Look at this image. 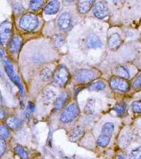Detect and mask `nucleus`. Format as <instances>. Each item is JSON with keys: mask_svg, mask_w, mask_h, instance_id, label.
I'll return each mask as SVG.
<instances>
[{"mask_svg": "<svg viewBox=\"0 0 141 159\" xmlns=\"http://www.w3.org/2000/svg\"><path fill=\"white\" fill-rule=\"evenodd\" d=\"M115 126L114 124L108 122L103 125L100 135L97 141L99 147L105 148L108 145L114 132Z\"/></svg>", "mask_w": 141, "mask_h": 159, "instance_id": "1", "label": "nucleus"}, {"mask_svg": "<svg viewBox=\"0 0 141 159\" xmlns=\"http://www.w3.org/2000/svg\"><path fill=\"white\" fill-rule=\"evenodd\" d=\"M39 24L37 16L33 13H27L22 16L19 25L22 29L25 30L33 31L36 29Z\"/></svg>", "mask_w": 141, "mask_h": 159, "instance_id": "2", "label": "nucleus"}, {"mask_svg": "<svg viewBox=\"0 0 141 159\" xmlns=\"http://www.w3.org/2000/svg\"><path fill=\"white\" fill-rule=\"evenodd\" d=\"M80 109L78 105L75 103H71L62 112L60 119L63 123H70L78 117Z\"/></svg>", "mask_w": 141, "mask_h": 159, "instance_id": "3", "label": "nucleus"}, {"mask_svg": "<svg viewBox=\"0 0 141 159\" xmlns=\"http://www.w3.org/2000/svg\"><path fill=\"white\" fill-rule=\"evenodd\" d=\"M70 78V73L66 67L60 66L56 69L52 75L53 81L56 85L63 87L67 83Z\"/></svg>", "mask_w": 141, "mask_h": 159, "instance_id": "4", "label": "nucleus"}, {"mask_svg": "<svg viewBox=\"0 0 141 159\" xmlns=\"http://www.w3.org/2000/svg\"><path fill=\"white\" fill-rule=\"evenodd\" d=\"M109 85L111 89L122 92H126L130 88L129 82L123 78H111L109 81Z\"/></svg>", "mask_w": 141, "mask_h": 159, "instance_id": "5", "label": "nucleus"}, {"mask_svg": "<svg viewBox=\"0 0 141 159\" xmlns=\"http://www.w3.org/2000/svg\"><path fill=\"white\" fill-rule=\"evenodd\" d=\"M95 76V74L92 70L87 69H81L77 70L75 75L74 79L79 83H86L92 81Z\"/></svg>", "mask_w": 141, "mask_h": 159, "instance_id": "6", "label": "nucleus"}, {"mask_svg": "<svg viewBox=\"0 0 141 159\" xmlns=\"http://www.w3.org/2000/svg\"><path fill=\"white\" fill-rule=\"evenodd\" d=\"M12 27L11 22L7 21L2 22L0 25V38L2 40L3 44L6 43L10 38Z\"/></svg>", "mask_w": 141, "mask_h": 159, "instance_id": "7", "label": "nucleus"}, {"mask_svg": "<svg viewBox=\"0 0 141 159\" xmlns=\"http://www.w3.org/2000/svg\"><path fill=\"white\" fill-rule=\"evenodd\" d=\"M85 133V129L83 126H78L70 131L69 134V139L74 143L79 142L83 138Z\"/></svg>", "mask_w": 141, "mask_h": 159, "instance_id": "8", "label": "nucleus"}, {"mask_svg": "<svg viewBox=\"0 0 141 159\" xmlns=\"http://www.w3.org/2000/svg\"><path fill=\"white\" fill-rule=\"evenodd\" d=\"M72 24V17L67 12L62 13L58 18V25L59 27L63 30L69 29Z\"/></svg>", "mask_w": 141, "mask_h": 159, "instance_id": "9", "label": "nucleus"}, {"mask_svg": "<svg viewBox=\"0 0 141 159\" xmlns=\"http://www.w3.org/2000/svg\"><path fill=\"white\" fill-rule=\"evenodd\" d=\"M93 12L94 16L99 19L105 18L108 15V9L105 4L99 2L94 6Z\"/></svg>", "mask_w": 141, "mask_h": 159, "instance_id": "10", "label": "nucleus"}, {"mask_svg": "<svg viewBox=\"0 0 141 159\" xmlns=\"http://www.w3.org/2000/svg\"><path fill=\"white\" fill-rule=\"evenodd\" d=\"M22 38L19 34H16L11 39L9 44V50L11 52H16L20 50L22 44Z\"/></svg>", "mask_w": 141, "mask_h": 159, "instance_id": "11", "label": "nucleus"}, {"mask_svg": "<svg viewBox=\"0 0 141 159\" xmlns=\"http://www.w3.org/2000/svg\"><path fill=\"white\" fill-rule=\"evenodd\" d=\"M122 39L120 34L115 33L111 34L108 39V46L111 50L117 49L121 45Z\"/></svg>", "mask_w": 141, "mask_h": 159, "instance_id": "12", "label": "nucleus"}, {"mask_svg": "<svg viewBox=\"0 0 141 159\" xmlns=\"http://www.w3.org/2000/svg\"><path fill=\"white\" fill-rule=\"evenodd\" d=\"M60 3L58 1H52L47 4L45 8L44 12L48 15H55L60 9Z\"/></svg>", "mask_w": 141, "mask_h": 159, "instance_id": "13", "label": "nucleus"}, {"mask_svg": "<svg viewBox=\"0 0 141 159\" xmlns=\"http://www.w3.org/2000/svg\"><path fill=\"white\" fill-rule=\"evenodd\" d=\"M86 45L90 48H96L101 47L102 43L97 36L91 34L87 39Z\"/></svg>", "mask_w": 141, "mask_h": 159, "instance_id": "14", "label": "nucleus"}, {"mask_svg": "<svg viewBox=\"0 0 141 159\" xmlns=\"http://www.w3.org/2000/svg\"><path fill=\"white\" fill-rule=\"evenodd\" d=\"M7 124L11 129L18 130L21 129L23 126V121L19 118L11 117L7 119Z\"/></svg>", "mask_w": 141, "mask_h": 159, "instance_id": "15", "label": "nucleus"}, {"mask_svg": "<svg viewBox=\"0 0 141 159\" xmlns=\"http://www.w3.org/2000/svg\"><path fill=\"white\" fill-rule=\"evenodd\" d=\"M94 1H80L78 3V9L81 13L88 12L92 7Z\"/></svg>", "mask_w": 141, "mask_h": 159, "instance_id": "16", "label": "nucleus"}, {"mask_svg": "<svg viewBox=\"0 0 141 159\" xmlns=\"http://www.w3.org/2000/svg\"><path fill=\"white\" fill-rule=\"evenodd\" d=\"M67 97L68 94L67 93L64 92L56 99L55 102V107L56 110H60L62 108L67 100Z\"/></svg>", "mask_w": 141, "mask_h": 159, "instance_id": "17", "label": "nucleus"}, {"mask_svg": "<svg viewBox=\"0 0 141 159\" xmlns=\"http://www.w3.org/2000/svg\"><path fill=\"white\" fill-rule=\"evenodd\" d=\"M52 44L55 47H60L63 45L65 42V38L61 34H57L52 37Z\"/></svg>", "mask_w": 141, "mask_h": 159, "instance_id": "18", "label": "nucleus"}, {"mask_svg": "<svg viewBox=\"0 0 141 159\" xmlns=\"http://www.w3.org/2000/svg\"><path fill=\"white\" fill-rule=\"evenodd\" d=\"M116 73L120 77L123 79H128L130 78V74L128 70L123 66H118L116 67Z\"/></svg>", "mask_w": 141, "mask_h": 159, "instance_id": "19", "label": "nucleus"}, {"mask_svg": "<svg viewBox=\"0 0 141 159\" xmlns=\"http://www.w3.org/2000/svg\"><path fill=\"white\" fill-rule=\"evenodd\" d=\"M53 74L52 69L47 67L43 70L41 72V76L43 80L48 81L52 77Z\"/></svg>", "mask_w": 141, "mask_h": 159, "instance_id": "20", "label": "nucleus"}, {"mask_svg": "<svg viewBox=\"0 0 141 159\" xmlns=\"http://www.w3.org/2000/svg\"><path fill=\"white\" fill-rule=\"evenodd\" d=\"M105 88V84L102 81H97L92 83L89 87V89L91 91L102 90Z\"/></svg>", "mask_w": 141, "mask_h": 159, "instance_id": "21", "label": "nucleus"}, {"mask_svg": "<svg viewBox=\"0 0 141 159\" xmlns=\"http://www.w3.org/2000/svg\"><path fill=\"white\" fill-rule=\"evenodd\" d=\"M15 152L22 159H28V155L23 147L20 145H17L15 148Z\"/></svg>", "mask_w": 141, "mask_h": 159, "instance_id": "22", "label": "nucleus"}, {"mask_svg": "<svg viewBox=\"0 0 141 159\" xmlns=\"http://www.w3.org/2000/svg\"><path fill=\"white\" fill-rule=\"evenodd\" d=\"M43 1H41V0L31 1L29 4V7L33 10L36 11L40 9L42 6H43Z\"/></svg>", "mask_w": 141, "mask_h": 159, "instance_id": "23", "label": "nucleus"}, {"mask_svg": "<svg viewBox=\"0 0 141 159\" xmlns=\"http://www.w3.org/2000/svg\"><path fill=\"white\" fill-rule=\"evenodd\" d=\"M44 96L47 101H53L55 99L56 94L54 91L52 90V89L48 88L45 91Z\"/></svg>", "mask_w": 141, "mask_h": 159, "instance_id": "24", "label": "nucleus"}, {"mask_svg": "<svg viewBox=\"0 0 141 159\" xmlns=\"http://www.w3.org/2000/svg\"><path fill=\"white\" fill-rule=\"evenodd\" d=\"M130 159H141V147L132 150L130 153Z\"/></svg>", "mask_w": 141, "mask_h": 159, "instance_id": "25", "label": "nucleus"}, {"mask_svg": "<svg viewBox=\"0 0 141 159\" xmlns=\"http://www.w3.org/2000/svg\"><path fill=\"white\" fill-rule=\"evenodd\" d=\"M94 102L93 100H91L88 102L85 106V112L88 114H92L94 111Z\"/></svg>", "mask_w": 141, "mask_h": 159, "instance_id": "26", "label": "nucleus"}, {"mask_svg": "<svg viewBox=\"0 0 141 159\" xmlns=\"http://www.w3.org/2000/svg\"><path fill=\"white\" fill-rule=\"evenodd\" d=\"M10 135L9 130L4 126H0V138L4 139H7Z\"/></svg>", "mask_w": 141, "mask_h": 159, "instance_id": "27", "label": "nucleus"}, {"mask_svg": "<svg viewBox=\"0 0 141 159\" xmlns=\"http://www.w3.org/2000/svg\"><path fill=\"white\" fill-rule=\"evenodd\" d=\"M126 105L125 103H119L115 106L114 107V110L118 115L124 114L126 110Z\"/></svg>", "mask_w": 141, "mask_h": 159, "instance_id": "28", "label": "nucleus"}, {"mask_svg": "<svg viewBox=\"0 0 141 159\" xmlns=\"http://www.w3.org/2000/svg\"><path fill=\"white\" fill-rule=\"evenodd\" d=\"M132 109L134 112L141 113V101L133 102L132 103Z\"/></svg>", "mask_w": 141, "mask_h": 159, "instance_id": "29", "label": "nucleus"}, {"mask_svg": "<svg viewBox=\"0 0 141 159\" xmlns=\"http://www.w3.org/2000/svg\"><path fill=\"white\" fill-rule=\"evenodd\" d=\"M6 149V144L5 141L1 138H0V157L3 155Z\"/></svg>", "mask_w": 141, "mask_h": 159, "instance_id": "30", "label": "nucleus"}, {"mask_svg": "<svg viewBox=\"0 0 141 159\" xmlns=\"http://www.w3.org/2000/svg\"><path fill=\"white\" fill-rule=\"evenodd\" d=\"M34 110H35V106H34V104L32 103V102H29L28 104L27 110L26 115L29 116L30 114L34 112Z\"/></svg>", "mask_w": 141, "mask_h": 159, "instance_id": "31", "label": "nucleus"}, {"mask_svg": "<svg viewBox=\"0 0 141 159\" xmlns=\"http://www.w3.org/2000/svg\"><path fill=\"white\" fill-rule=\"evenodd\" d=\"M141 85V74L138 76V78L136 79L133 84V87L134 88H137Z\"/></svg>", "mask_w": 141, "mask_h": 159, "instance_id": "32", "label": "nucleus"}, {"mask_svg": "<svg viewBox=\"0 0 141 159\" xmlns=\"http://www.w3.org/2000/svg\"><path fill=\"white\" fill-rule=\"evenodd\" d=\"M117 159H129L124 154H120L117 157Z\"/></svg>", "mask_w": 141, "mask_h": 159, "instance_id": "33", "label": "nucleus"}, {"mask_svg": "<svg viewBox=\"0 0 141 159\" xmlns=\"http://www.w3.org/2000/svg\"><path fill=\"white\" fill-rule=\"evenodd\" d=\"M5 116V112L3 110L0 109V120L3 119Z\"/></svg>", "mask_w": 141, "mask_h": 159, "instance_id": "34", "label": "nucleus"}, {"mask_svg": "<svg viewBox=\"0 0 141 159\" xmlns=\"http://www.w3.org/2000/svg\"><path fill=\"white\" fill-rule=\"evenodd\" d=\"M4 54V52L2 49H0V56H2Z\"/></svg>", "mask_w": 141, "mask_h": 159, "instance_id": "35", "label": "nucleus"}, {"mask_svg": "<svg viewBox=\"0 0 141 159\" xmlns=\"http://www.w3.org/2000/svg\"><path fill=\"white\" fill-rule=\"evenodd\" d=\"M2 44H3V43H2V40L0 38V45H1Z\"/></svg>", "mask_w": 141, "mask_h": 159, "instance_id": "36", "label": "nucleus"}, {"mask_svg": "<svg viewBox=\"0 0 141 159\" xmlns=\"http://www.w3.org/2000/svg\"><path fill=\"white\" fill-rule=\"evenodd\" d=\"M2 75V73L1 72V70H0V76H1Z\"/></svg>", "mask_w": 141, "mask_h": 159, "instance_id": "37", "label": "nucleus"}]
</instances>
